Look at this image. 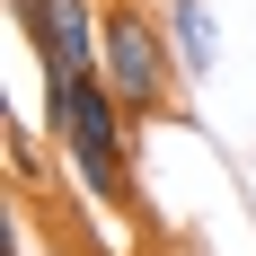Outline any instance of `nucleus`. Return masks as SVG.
I'll return each instance as SVG.
<instances>
[{
	"instance_id": "f257e3e1",
	"label": "nucleus",
	"mask_w": 256,
	"mask_h": 256,
	"mask_svg": "<svg viewBox=\"0 0 256 256\" xmlns=\"http://www.w3.org/2000/svg\"><path fill=\"white\" fill-rule=\"evenodd\" d=\"M44 124L62 168L80 177V194L98 212H132V106L106 88V71H62L44 80Z\"/></svg>"
},
{
	"instance_id": "20e7f679",
	"label": "nucleus",
	"mask_w": 256,
	"mask_h": 256,
	"mask_svg": "<svg viewBox=\"0 0 256 256\" xmlns=\"http://www.w3.org/2000/svg\"><path fill=\"white\" fill-rule=\"evenodd\" d=\"M9 168H18V177H36V132H26V124L9 132Z\"/></svg>"
},
{
	"instance_id": "7ed1b4c3",
	"label": "nucleus",
	"mask_w": 256,
	"mask_h": 256,
	"mask_svg": "<svg viewBox=\"0 0 256 256\" xmlns=\"http://www.w3.org/2000/svg\"><path fill=\"white\" fill-rule=\"evenodd\" d=\"M159 18H168V44H177L186 80L221 71V18H212V0H159Z\"/></svg>"
},
{
	"instance_id": "f03ea898",
	"label": "nucleus",
	"mask_w": 256,
	"mask_h": 256,
	"mask_svg": "<svg viewBox=\"0 0 256 256\" xmlns=\"http://www.w3.org/2000/svg\"><path fill=\"white\" fill-rule=\"evenodd\" d=\"M98 71H106V88L132 106V124H159V115H177L186 62H177V44H168V18H159V0H106V26H98Z\"/></svg>"
}]
</instances>
